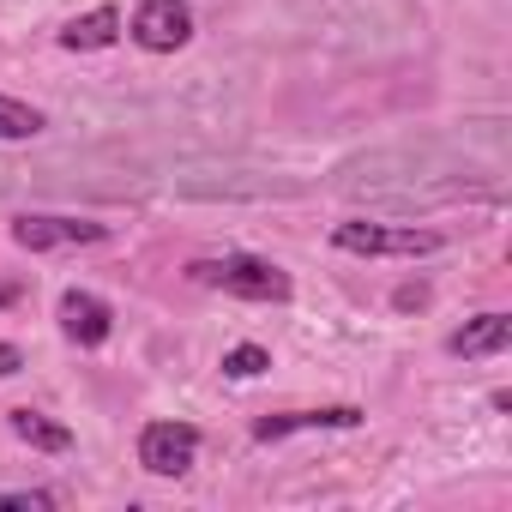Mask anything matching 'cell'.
<instances>
[{"mask_svg": "<svg viewBox=\"0 0 512 512\" xmlns=\"http://www.w3.org/2000/svg\"><path fill=\"white\" fill-rule=\"evenodd\" d=\"M43 133V115L19 97H0V145H13V139H37Z\"/></svg>", "mask_w": 512, "mask_h": 512, "instance_id": "11", "label": "cell"}, {"mask_svg": "<svg viewBox=\"0 0 512 512\" xmlns=\"http://www.w3.org/2000/svg\"><path fill=\"white\" fill-rule=\"evenodd\" d=\"M0 506H55V494H43V488H0Z\"/></svg>", "mask_w": 512, "mask_h": 512, "instance_id": "13", "label": "cell"}, {"mask_svg": "<svg viewBox=\"0 0 512 512\" xmlns=\"http://www.w3.org/2000/svg\"><path fill=\"white\" fill-rule=\"evenodd\" d=\"M362 410L356 404H332V410H284V416H260L253 422V440H284V434H302V428H356Z\"/></svg>", "mask_w": 512, "mask_h": 512, "instance_id": "7", "label": "cell"}, {"mask_svg": "<svg viewBox=\"0 0 512 512\" xmlns=\"http://www.w3.org/2000/svg\"><path fill=\"white\" fill-rule=\"evenodd\" d=\"M7 422H13V434H19L25 446H37V452H67V446H73V434H67L61 422H49L43 410H13Z\"/></svg>", "mask_w": 512, "mask_h": 512, "instance_id": "10", "label": "cell"}, {"mask_svg": "<svg viewBox=\"0 0 512 512\" xmlns=\"http://www.w3.org/2000/svg\"><path fill=\"white\" fill-rule=\"evenodd\" d=\"M61 332H67L73 344L97 350V344H109L115 314H109V302H103V296H91V290H67V296H61Z\"/></svg>", "mask_w": 512, "mask_h": 512, "instance_id": "6", "label": "cell"}, {"mask_svg": "<svg viewBox=\"0 0 512 512\" xmlns=\"http://www.w3.org/2000/svg\"><path fill=\"white\" fill-rule=\"evenodd\" d=\"M121 37V13L115 7H97V13H85V19H73L67 31H61V49H109Z\"/></svg>", "mask_w": 512, "mask_h": 512, "instance_id": "9", "label": "cell"}, {"mask_svg": "<svg viewBox=\"0 0 512 512\" xmlns=\"http://www.w3.org/2000/svg\"><path fill=\"white\" fill-rule=\"evenodd\" d=\"M506 344H512V320H506V314H482V320H470L464 332H452V338H446V350H452V356H464V362L500 356Z\"/></svg>", "mask_w": 512, "mask_h": 512, "instance_id": "8", "label": "cell"}, {"mask_svg": "<svg viewBox=\"0 0 512 512\" xmlns=\"http://www.w3.org/2000/svg\"><path fill=\"white\" fill-rule=\"evenodd\" d=\"M193 458H199V428H187V422H151L139 434V464L151 476H187Z\"/></svg>", "mask_w": 512, "mask_h": 512, "instance_id": "4", "label": "cell"}, {"mask_svg": "<svg viewBox=\"0 0 512 512\" xmlns=\"http://www.w3.org/2000/svg\"><path fill=\"white\" fill-rule=\"evenodd\" d=\"M103 223L85 217H13V241L31 253H55V247H79V241H103Z\"/></svg>", "mask_w": 512, "mask_h": 512, "instance_id": "5", "label": "cell"}, {"mask_svg": "<svg viewBox=\"0 0 512 512\" xmlns=\"http://www.w3.org/2000/svg\"><path fill=\"white\" fill-rule=\"evenodd\" d=\"M199 284H217L241 302H290V272L272 260H253V253H223V260H199L193 266Z\"/></svg>", "mask_w": 512, "mask_h": 512, "instance_id": "1", "label": "cell"}, {"mask_svg": "<svg viewBox=\"0 0 512 512\" xmlns=\"http://www.w3.org/2000/svg\"><path fill=\"white\" fill-rule=\"evenodd\" d=\"M193 37V7L187 0H139V13H133V43L151 49V55H175L187 49Z\"/></svg>", "mask_w": 512, "mask_h": 512, "instance_id": "3", "label": "cell"}, {"mask_svg": "<svg viewBox=\"0 0 512 512\" xmlns=\"http://www.w3.org/2000/svg\"><path fill=\"white\" fill-rule=\"evenodd\" d=\"M332 247H344V253H362V260H422V253H434L440 247V235L434 229H398V223H368V217H350V223H338L332 229Z\"/></svg>", "mask_w": 512, "mask_h": 512, "instance_id": "2", "label": "cell"}, {"mask_svg": "<svg viewBox=\"0 0 512 512\" xmlns=\"http://www.w3.org/2000/svg\"><path fill=\"white\" fill-rule=\"evenodd\" d=\"M19 362H25V356H19L13 344H0V380H7V374H19Z\"/></svg>", "mask_w": 512, "mask_h": 512, "instance_id": "14", "label": "cell"}, {"mask_svg": "<svg viewBox=\"0 0 512 512\" xmlns=\"http://www.w3.org/2000/svg\"><path fill=\"white\" fill-rule=\"evenodd\" d=\"M266 368H272V356H266L260 344H235V350L223 356V374H229V380H253V374H266Z\"/></svg>", "mask_w": 512, "mask_h": 512, "instance_id": "12", "label": "cell"}]
</instances>
